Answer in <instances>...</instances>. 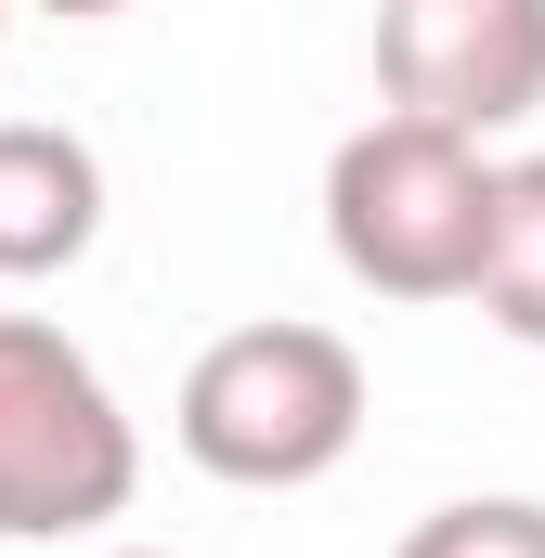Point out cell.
Returning <instances> with one entry per match:
<instances>
[{
  "label": "cell",
  "instance_id": "cell-1",
  "mask_svg": "<svg viewBox=\"0 0 545 558\" xmlns=\"http://www.w3.org/2000/svg\"><path fill=\"white\" fill-rule=\"evenodd\" d=\"M325 247L377 299H481L494 247V156L441 118H364L325 156Z\"/></svg>",
  "mask_w": 545,
  "mask_h": 558
},
{
  "label": "cell",
  "instance_id": "cell-2",
  "mask_svg": "<svg viewBox=\"0 0 545 558\" xmlns=\"http://www.w3.org/2000/svg\"><path fill=\"white\" fill-rule=\"evenodd\" d=\"M169 441L234 494H299L364 441V351L338 325H286V312L234 325V338L195 351V377L169 403Z\"/></svg>",
  "mask_w": 545,
  "mask_h": 558
},
{
  "label": "cell",
  "instance_id": "cell-3",
  "mask_svg": "<svg viewBox=\"0 0 545 558\" xmlns=\"http://www.w3.org/2000/svg\"><path fill=\"white\" fill-rule=\"evenodd\" d=\"M131 494H143V428L105 390V364L65 325L0 312V533L65 546V533L131 520Z\"/></svg>",
  "mask_w": 545,
  "mask_h": 558
},
{
  "label": "cell",
  "instance_id": "cell-4",
  "mask_svg": "<svg viewBox=\"0 0 545 558\" xmlns=\"http://www.w3.org/2000/svg\"><path fill=\"white\" fill-rule=\"evenodd\" d=\"M377 92L468 143L520 131L545 105V0H390L377 13Z\"/></svg>",
  "mask_w": 545,
  "mask_h": 558
},
{
  "label": "cell",
  "instance_id": "cell-5",
  "mask_svg": "<svg viewBox=\"0 0 545 558\" xmlns=\"http://www.w3.org/2000/svg\"><path fill=\"white\" fill-rule=\"evenodd\" d=\"M105 234V156L52 118H0V286L78 274Z\"/></svg>",
  "mask_w": 545,
  "mask_h": 558
},
{
  "label": "cell",
  "instance_id": "cell-6",
  "mask_svg": "<svg viewBox=\"0 0 545 558\" xmlns=\"http://www.w3.org/2000/svg\"><path fill=\"white\" fill-rule=\"evenodd\" d=\"M481 325L545 351V156L494 169V247H481Z\"/></svg>",
  "mask_w": 545,
  "mask_h": 558
},
{
  "label": "cell",
  "instance_id": "cell-7",
  "mask_svg": "<svg viewBox=\"0 0 545 558\" xmlns=\"http://www.w3.org/2000/svg\"><path fill=\"white\" fill-rule=\"evenodd\" d=\"M390 558H545V507L533 494H455V507H428Z\"/></svg>",
  "mask_w": 545,
  "mask_h": 558
},
{
  "label": "cell",
  "instance_id": "cell-8",
  "mask_svg": "<svg viewBox=\"0 0 545 558\" xmlns=\"http://www.w3.org/2000/svg\"><path fill=\"white\" fill-rule=\"evenodd\" d=\"M26 13H52V26H105V13H131V0H26Z\"/></svg>",
  "mask_w": 545,
  "mask_h": 558
},
{
  "label": "cell",
  "instance_id": "cell-9",
  "mask_svg": "<svg viewBox=\"0 0 545 558\" xmlns=\"http://www.w3.org/2000/svg\"><path fill=\"white\" fill-rule=\"evenodd\" d=\"M105 558H156V546H105Z\"/></svg>",
  "mask_w": 545,
  "mask_h": 558
},
{
  "label": "cell",
  "instance_id": "cell-10",
  "mask_svg": "<svg viewBox=\"0 0 545 558\" xmlns=\"http://www.w3.org/2000/svg\"><path fill=\"white\" fill-rule=\"evenodd\" d=\"M0 39H13V0H0Z\"/></svg>",
  "mask_w": 545,
  "mask_h": 558
}]
</instances>
